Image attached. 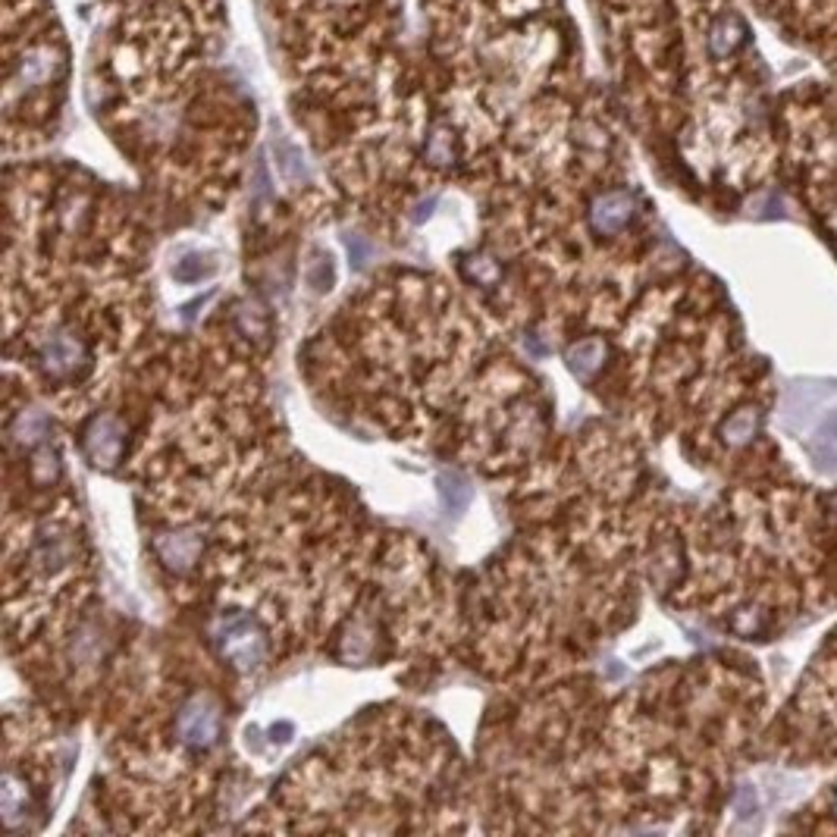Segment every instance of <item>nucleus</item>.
Segmentation results:
<instances>
[{"mask_svg":"<svg viewBox=\"0 0 837 837\" xmlns=\"http://www.w3.org/2000/svg\"><path fill=\"white\" fill-rule=\"evenodd\" d=\"M809 452H812V458H816V464L822 471H837V449L834 446H812Z\"/></svg>","mask_w":837,"mask_h":837,"instance_id":"obj_15","label":"nucleus"},{"mask_svg":"<svg viewBox=\"0 0 837 837\" xmlns=\"http://www.w3.org/2000/svg\"><path fill=\"white\" fill-rule=\"evenodd\" d=\"M348 251H352V261L361 267V264H364V258H367V248L361 245V239H358V236L348 239Z\"/></svg>","mask_w":837,"mask_h":837,"instance_id":"obj_17","label":"nucleus"},{"mask_svg":"<svg viewBox=\"0 0 837 837\" xmlns=\"http://www.w3.org/2000/svg\"><path fill=\"white\" fill-rule=\"evenodd\" d=\"M82 449L88 455V461L95 464V468H116L123 458V449H126V427L120 417H113V414H98L95 421H91L85 427V436H82Z\"/></svg>","mask_w":837,"mask_h":837,"instance_id":"obj_2","label":"nucleus"},{"mask_svg":"<svg viewBox=\"0 0 837 837\" xmlns=\"http://www.w3.org/2000/svg\"><path fill=\"white\" fill-rule=\"evenodd\" d=\"M276 731H279V734H289L292 728H289V725H279ZM273 740H286V737H276V734H273Z\"/></svg>","mask_w":837,"mask_h":837,"instance_id":"obj_19","label":"nucleus"},{"mask_svg":"<svg viewBox=\"0 0 837 837\" xmlns=\"http://www.w3.org/2000/svg\"><path fill=\"white\" fill-rule=\"evenodd\" d=\"M308 283H311L317 292H327V289L336 283V267H333L330 254H320V258L308 267Z\"/></svg>","mask_w":837,"mask_h":837,"instance_id":"obj_11","label":"nucleus"},{"mask_svg":"<svg viewBox=\"0 0 837 837\" xmlns=\"http://www.w3.org/2000/svg\"><path fill=\"white\" fill-rule=\"evenodd\" d=\"M461 270H464V276L474 279V283H480V286H490L499 279V267L490 258H471V261H464Z\"/></svg>","mask_w":837,"mask_h":837,"instance_id":"obj_13","label":"nucleus"},{"mask_svg":"<svg viewBox=\"0 0 837 837\" xmlns=\"http://www.w3.org/2000/svg\"><path fill=\"white\" fill-rule=\"evenodd\" d=\"M452 157H455V135H452V129L436 126L430 132V138H427V160H430V164H436V167H443V164H449Z\"/></svg>","mask_w":837,"mask_h":837,"instance_id":"obj_9","label":"nucleus"},{"mask_svg":"<svg viewBox=\"0 0 837 837\" xmlns=\"http://www.w3.org/2000/svg\"><path fill=\"white\" fill-rule=\"evenodd\" d=\"M737 809H740V816H743V819L753 816V812H756V794H753L750 787H743V790H740V797H737Z\"/></svg>","mask_w":837,"mask_h":837,"instance_id":"obj_16","label":"nucleus"},{"mask_svg":"<svg viewBox=\"0 0 837 837\" xmlns=\"http://www.w3.org/2000/svg\"><path fill=\"white\" fill-rule=\"evenodd\" d=\"M16 436L22 439V443H38V439L48 433V417L38 414V411H22L19 414V421H16Z\"/></svg>","mask_w":837,"mask_h":837,"instance_id":"obj_10","label":"nucleus"},{"mask_svg":"<svg viewBox=\"0 0 837 837\" xmlns=\"http://www.w3.org/2000/svg\"><path fill=\"white\" fill-rule=\"evenodd\" d=\"M634 217V195L627 192H606L599 195L590 207V226L599 232V236H612V232H621Z\"/></svg>","mask_w":837,"mask_h":837,"instance_id":"obj_5","label":"nucleus"},{"mask_svg":"<svg viewBox=\"0 0 837 837\" xmlns=\"http://www.w3.org/2000/svg\"><path fill=\"white\" fill-rule=\"evenodd\" d=\"M568 367H571V374L580 377V380H590L599 364H602V342L596 339H587V342H577L574 348H568V355H565Z\"/></svg>","mask_w":837,"mask_h":837,"instance_id":"obj_8","label":"nucleus"},{"mask_svg":"<svg viewBox=\"0 0 837 837\" xmlns=\"http://www.w3.org/2000/svg\"><path fill=\"white\" fill-rule=\"evenodd\" d=\"M85 358H88L85 345L73 333H54L41 345V364L48 370V377H54V380L73 377L85 364Z\"/></svg>","mask_w":837,"mask_h":837,"instance_id":"obj_4","label":"nucleus"},{"mask_svg":"<svg viewBox=\"0 0 837 837\" xmlns=\"http://www.w3.org/2000/svg\"><path fill=\"white\" fill-rule=\"evenodd\" d=\"M179 737L182 743H189L192 750H207L214 747L220 737V709L214 700L198 696L189 706L179 712Z\"/></svg>","mask_w":837,"mask_h":837,"instance_id":"obj_3","label":"nucleus"},{"mask_svg":"<svg viewBox=\"0 0 837 837\" xmlns=\"http://www.w3.org/2000/svg\"><path fill=\"white\" fill-rule=\"evenodd\" d=\"M822 433H825V436L831 439V443H837V411H834V414L828 417V421H825Z\"/></svg>","mask_w":837,"mask_h":837,"instance_id":"obj_18","label":"nucleus"},{"mask_svg":"<svg viewBox=\"0 0 837 837\" xmlns=\"http://www.w3.org/2000/svg\"><path fill=\"white\" fill-rule=\"evenodd\" d=\"M201 552V540L195 533H170V537L157 540V555L164 558V565L173 571H189Z\"/></svg>","mask_w":837,"mask_h":837,"instance_id":"obj_6","label":"nucleus"},{"mask_svg":"<svg viewBox=\"0 0 837 837\" xmlns=\"http://www.w3.org/2000/svg\"><path fill=\"white\" fill-rule=\"evenodd\" d=\"M436 493H439V502H443V508L449 511V515H461L464 508L471 505L474 499V486L471 480L458 474V471H439L436 474Z\"/></svg>","mask_w":837,"mask_h":837,"instance_id":"obj_7","label":"nucleus"},{"mask_svg":"<svg viewBox=\"0 0 837 837\" xmlns=\"http://www.w3.org/2000/svg\"><path fill=\"white\" fill-rule=\"evenodd\" d=\"M204 258H198V254H192V258H185V261H179L176 264V279L179 283H201L204 276H211L214 270H217V264H201Z\"/></svg>","mask_w":837,"mask_h":837,"instance_id":"obj_12","label":"nucleus"},{"mask_svg":"<svg viewBox=\"0 0 837 837\" xmlns=\"http://www.w3.org/2000/svg\"><path fill=\"white\" fill-rule=\"evenodd\" d=\"M214 640L220 646V653L242 671L258 668L267 656V640L261 634V627L248 615H220L214 624Z\"/></svg>","mask_w":837,"mask_h":837,"instance_id":"obj_1","label":"nucleus"},{"mask_svg":"<svg viewBox=\"0 0 837 837\" xmlns=\"http://www.w3.org/2000/svg\"><path fill=\"white\" fill-rule=\"evenodd\" d=\"M756 430V414L753 411H743L737 417H731L728 427H725V439L728 443H747V439L753 436Z\"/></svg>","mask_w":837,"mask_h":837,"instance_id":"obj_14","label":"nucleus"}]
</instances>
